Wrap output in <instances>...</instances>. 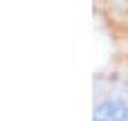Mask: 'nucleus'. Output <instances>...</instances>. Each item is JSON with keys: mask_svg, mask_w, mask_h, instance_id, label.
Wrapping results in <instances>:
<instances>
[{"mask_svg": "<svg viewBox=\"0 0 128 121\" xmlns=\"http://www.w3.org/2000/svg\"><path fill=\"white\" fill-rule=\"evenodd\" d=\"M94 121H128V106L122 101H104L94 110Z\"/></svg>", "mask_w": 128, "mask_h": 121, "instance_id": "1", "label": "nucleus"}]
</instances>
